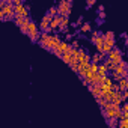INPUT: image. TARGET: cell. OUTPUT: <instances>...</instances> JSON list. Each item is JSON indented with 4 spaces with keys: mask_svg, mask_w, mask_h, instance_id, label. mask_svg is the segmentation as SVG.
I'll use <instances>...</instances> for the list:
<instances>
[{
    "mask_svg": "<svg viewBox=\"0 0 128 128\" xmlns=\"http://www.w3.org/2000/svg\"><path fill=\"white\" fill-rule=\"evenodd\" d=\"M92 5H95V0H88V6H92Z\"/></svg>",
    "mask_w": 128,
    "mask_h": 128,
    "instance_id": "ffe728a7",
    "label": "cell"
},
{
    "mask_svg": "<svg viewBox=\"0 0 128 128\" xmlns=\"http://www.w3.org/2000/svg\"><path fill=\"white\" fill-rule=\"evenodd\" d=\"M98 70H100V65H98V63H90V72L98 74Z\"/></svg>",
    "mask_w": 128,
    "mask_h": 128,
    "instance_id": "8fae6325",
    "label": "cell"
},
{
    "mask_svg": "<svg viewBox=\"0 0 128 128\" xmlns=\"http://www.w3.org/2000/svg\"><path fill=\"white\" fill-rule=\"evenodd\" d=\"M107 59L108 60H118V59H122V50L120 48H118V47H114L108 54H107Z\"/></svg>",
    "mask_w": 128,
    "mask_h": 128,
    "instance_id": "7a4b0ae2",
    "label": "cell"
},
{
    "mask_svg": "<svg viewBox=\"0 0 128 128\" xmlns=\"http://www.w3.org/2000/svg\"><path fill=\"white\" fill-rule=\"evenodd\" d=\"M120 110H122L124 113H126V112H128V104H126V102H124V104H122V107H120Z\"/></svg>",
    "mask_w": 128,
    "mask_h": 128,
    "instance_id": "e0dca14e",
    "label": "cell"
},
{
    "mask_svg": "<svg viewBox=\"0 0 128 128\" xmlns=\"http://www.w3.org/2000/svg\"><path fill=\"white\" fill-rule=\"evenodd\" d=\"M107 72H108V70H107V66L104 65H100V70H98V76H101V77H107Z\"/></svg>",
    "mask_w": 128,
    "mask_h": 128,
    "instance_id": "5b68a950",
    "label": "cell"
},
{
    "mask_svg": "<svg viewBox=\"0 0 128 128\" xmlns=\"http://www.w3.org/2000/svg\"><path fill=\"white\" fill-rule=\"evenodd\" d=\"M48 14H50L53 18H56V17L59 15V12H57V6H51V8L48 9Z\"/></svg>",
    "mask_w": 128,
    "mask_h": 128,
    "instance_id": "30bf717a",
    "label": "cell"
},
{
    "mask_svg": "<svg viewBox=\"0 0 128 128\" xmlns=\"http://www.w3.org/2000/svg\"><path fill=\"white\" fill-rule=\"evenodd\" d=\"M96 102H98V106H100L101 108H104V107H106V104H107V101H106L104 98H100V100H96Z\"/></svg>",
    "mask_w": 128,
    "mask_h": 128,
    "instance_id": "4fadbf2b",
    "label": "cell"
},
{
    "mask_svg": "<svg viewBox=\"0 0 128 128\" xmlns=\"http://www.w3.org/2000/svg\"><path fill=\"white\" fill-rule=\"evenodd\" d=\"M80 24H83V17H78L77 23H72V26H80Z\"/></svg>",
    "mask_w": 128,
    "mask_h": 128,
    "instance_id": "9a60e30c",
    "label": "cell"
},
{
    "mask_svg": "<svg viewBox=\"0 0 128 128\" xmlns=\"http://www.w3.org/2000/svg\"><path fill=\"white\" fill-rule=\"evenodd\" d=\"M90 30H92L90 23H84V24L80 27V32H83V33H88V32H90Z\"/></svg>",
    "mask_w": 128,
    "mask_h": 128,
    "instance_id": "ba28073f",
    "label": "cell"
},
{
    "mask_svg": "<svg viewBox=\"0 0 128 128\" xmlns=\"http://www.w3.org/2000/svg\"><path fill=\"white\" fill-rule=\"evenodd\" d=\"M12 2H14V6H21V5H24L21 0H12Z\"/></svg>",
    "mask_w": 128,
    "mask_h": 128,
    "instance_id": "d6986e66",
    "label": "cell"
},
{
    "mask_svg": "<svg viewBox=\"0 0 128 128\" xmlns=\"http://www.w3.org/2000/svg\"><path fill=\"white\" fill-rule=\"evenodd\" d=\"M59 32H60V33H68V27L60 26V27H59Z\"/></svg>",
    "mask_w": 128,
    "mask_h": 128,
    "instance_id": "ac0fdd59",
    "label": "cell"
},
{
    "mask_svg": "<svg viewBox=\"0 0 128 128\" xmlns=\"http://www.w3.org/2000/svg\"><path fill=\"white\" fill-rule=\"evenodd\" d=\"M24 20H26V17H23V15H17L15 20H14V24H17L18 27H21V26L24 24Z\"/></svg>",
    "mask_w": 128,
    "mask_h": 128,
    "instance_id": "8992f818",
    "label": "cell"
},
{
    "mask_svg": "<svg viewBox=\"0 0 128 128\" xmlns=\"http://www.w3.org/2000/svg\"><path fill=\"white\" fill-rule=\"evenodd\" d=\"M101 113H102V116H104V119L107 120V119H112V118H114V114H116V110H106V108H102L101 110Z\"/></svg>",
    "mask_w": 128,
    "mask_h": 128,
    "instance_id": "3957f363",
    "label": "cell"
},
{
    "mask_svg": "<svg viewBox=\"0 0 128 128\" xmlns=\"http://www.w3.org/2000/svg\"><path fill=\"white\" fill-rule=\"evenodd\" d=\"M71 8H72V2H71V0H68V2L60 0V2L57 3V12L62 17H70L71 15Z\"/></svg>",
    "mask_w": 128,
    "mask_h": 128,
    "instance_id": "6da1fadb",
    "label": "cell"
},
{
    "mask_svg": "<svg viewBox=\"0 0 128 128\" xmlns=\"http://www.w3.org/2000/svg\"><path fill=\"white\" fill-rule=\"evenodd\" d=\"M104 38H107V39H114V33L110 30V32H106L104 33Z\"/></svg>",
    "mask_w": 128,
    "mask_h": 128,
    "instance_id": "5bb4252c",
    "label": "cell"
},
{
    "mask_svg": "<svg viewBox=\"0 0 128 128\" xmlns=\"http://www.w3.org/2000/svg\"><path fill=\"white\" fill-rule=\"evenodd\" d=\"M98 9H100V12H102V11H104V6H102V5H100V6H98Z\"/></svg>",
    "mask_w": 128,
    "mask_h": 128,
    "instance_id": "44dd1931",
    "label": "cell"
},
{
    "mask_svg": "<svg viewBox=\"0 0 128 128\" xmlns=\"http://www.w3.org/2000/svg\"><path fill=\"white\" fill-rule=\"evenodd\" d=\"M78 45H80V44H78V41H76V39H74V41H72V44H71V47H72V48H76V50H78Z\"/></svg>",
    "mask_w": 128,
    "mask_h": 128,
    "instance_id": "2e32d148",
    "label": "cell"
},
{
    "mask_svg": "<svg viewBox=\"0 0 128 128\" xmlns=\"http://www.w3.org/2000/svg\"><path fill=\"white\" fill-rule=\"evenodd\" d=\"M107 125H108V128H118L119 126V119H116V118L107 119Z\"/></svg>",
    "mask_w": 128,
    "mask_h": 128,
    "instance_id": "277c9868",
    "label": "cell"
},
{
    "mask_svg": "<svg viewBox=\"0 0 128 128\" xmlns=\"http://www.w3.org/2000/svg\"><path fill=\"white\" fill-rule=\"evenodd\" d=\"M126 82H128L126 78H122V80L119 82V90H120V92H125V90H126Z\"/></svg>",
    "mask_w": 128,
    "mask_h": 128,
    "instance_id": "9c48e42d",
    "label": "cell"
},
{
    "mask_svg": "<svg viewBox=\"0 0 128 128\" xmlns=\"http://www.w3.org/2000/svg\"><path fill=\"white\" fill-rule=\"evenodd\" d=\"M104 57H106L104 54H100V53H95V54L92 56V63H98V62H100V60H102Z\"/></svg>",
    "mask_w": 128,
    "mask_h": 128,
    "instance_id": "52a82bcc",
    "label": "cell"
},
{
    "mask_svg": "<svg viewBox=\"0 0 128 128\" xmlns=\"http://www.w3.org/2000/svg\"><path fill=\"white\" fill-rule=\"evenodd\" d=\"M126 80H128V78H126ZM126 90H128V82H126Z\"/></svg>",
    "mask_w": 128,
    "mask_h": 128,
    "instance_id": "7402d4cb",
    "label": "cell"
},
{
    "mask_svg": "<svg viewBox=\"0 0 128 128\" xmlns=\"http://www.w3.org/2000/svg\"><path fill=\"white\" fill-rule=\"evenodd\" d=\"M60 26L68 27V26H70V17H63V18H62V24H60Z\"/></svg>",
    "mask_w": 128,
    "mask_h": 128,
    "instance_id": "7c38bea8",
    "label": "cell"
}]
</instances>
